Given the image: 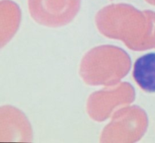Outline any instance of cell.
<instances>
[{
    "instance_id": "3957f363",
    "label": "cell",
    "mask_w": 155,
    "mask_h": 143,
    "mask_svg": "<svg viewBox=\"0 0 155 143\" xmlns=\"http://www.w3.org/2000/svg\"><path fill=\"white\" fill-rule=\"evenodd\" d=\"M81 0H28L29 12L38 24L48 27H60L74 19Z\"/></svg>"
},
{
    "instance_id": "277c9868",
    "label": "cell",
    "mask_w": 155,
    "mask_h": 143,
    "mask_svg": "<svg viewBox=\"0 0 155 143\" xmlns=\"http://www.w3.org/2000/svg\"><path fill=\"white\" fill-rule=\"evenodd\" d=\"M133 77L142 90L148 93H154L155 53L144 55L135 62Z\"/></svg>"
},
{
    "instance_id": "6da1fadb",
    "label": "cell",
    "mask_w": 155,
    "mask_h": 143,
    "mask_svg": "<svg viewBox=\"0 0 155 143\" xmlns=\"http://www.w3.org/2000/svg\"><path fill=\"white\" fill-rule=\"evenodd\" d=\"M96 25L103 35L122 40L130 49L155 48L154 12H141L127 5L108 6L96 15Z\"/></svg>"
},
{
    "instance_id": "7a4b0ae2",
    "label": "cell",
    "mask_w": 155,
    "mask_h": 143,
    "mask_svg": "<svg viewBox=\"0 0 155 143\" xmlns=\"http://www.w3.org/2000/svg\"><path fill=\"white\" fill-rule=\"evenodd\" d=\"M131 59L122 48L105 45L95 47L83 57L80 75L89 85L113 86L130 71Z\"/></svg>"
}]
</instances>
